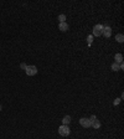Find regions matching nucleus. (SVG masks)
I'll use <instances>...</instances> for the list:
<instances>
[{"label":"nucleus","instance_id":"14","mask_svg":"<svg viewBox=\"0 0 124 139\" xmlns=\"http://www.w3.org/2000/svg\"><path fill=\"white\" fill-rule=\"evenodd\" d=\"M88 119H89L91 122H93V121H94V119H97V118H96V116H91V117L88 118Z\"/></svg>","mask_w":124,"mask_h":139},{"label":"nucleus","instance_id":"3","mask_svg":"<svg viewBox=\"0 0 124 139\" xmlns=\"http://www.w3.org/2000/svg\"><path fill=\"white\" fill-rule=\"evenodd\" d=\"M103 25H101V24H97L96 26L93 28V36H101L102 32H103Z\"/></svg>","mask_w":124,"mask_h":139},{"label":"nucleus","instance_id":"5","mask_svg":"<svg viewBox=\"0 0 124 139\" xmlns=\"http://www.w3.org/2000/svg\"><path fill=\"white\" fill-rule=\"evenodd\" d=\"M102 35H104L106 37H111V35H112V29L109 28V26H104L103 28V32Z\"/></svg>","mask_w":124,"mask_h":139},{"label":"nucleus","instance_id":"16","mask_svg":"<svg viewBox=\"0 0 124 139\" xmlns=\"http://www.w3.org/2000/svg\"><path fill=\"white\" fill-rule=\"evenodd\" d=\"M0 111H1V106H0Z\"/></svg>","mask_w":124,"mask_h":139},{"label":"nucleus","instance_id":"2","mask_svg":"<svg viewBox=\"0 0 124 139\" xmlns=\"http://www.w3.org/2000/svg\"><path fill=\"white\" fill-rule=\"evenodd\" d=\"M25 72H26V75H27V76H35V75H37V67L34 66V65L26 66Z\"/></svg>","mask_w":124,"mask_h":139},{"label":"nucleus","instance_id":"6","mask_svg":"<svg viewBox=\"0 0 124 139\" xmlns=\"http://www.w3.org/2000/svg\"><path fill=\"white\" fill-rule=\"evenodd\" d=\"M68 24L67 22H60V25H58V29L61 30V31H67L68 30Z\"/></svg>","mask_w":124,"mask_h":139},{"label":"nucleus","instance_id":"4","mask_svg":"<svg viewBox=\"0 0 124 139\" xmlns=\"http://www.w3.org/2000/svg\"><path fill=\"white\" fill-rule=\"evenodd\" d=\"M79 124H81L83 128H89L91 124H92V122H91L88 118L83 117V118H81V119H79Z\"/></svg>","mask_w":124,"mask_h":139},{"label":"nucleus","instance_id":"12","mask_svg":"<svg viewBox=\"0 0 124 139\" xmlns=\"http://www.w3.org/2000/svg\"><path fill=\"white\" fill-rule=\"evenodd\" d=\"M58 20H60V22H66V15L65 14H60L58 15Z\"/></svg>","mask_w":124,"mask_h":139},{"label":"nucleus","instance_id":"15","mask_svg":"<svg viewBox=\"0 0 124 139\" xmlns=\"http://www.w3.org/2000/svg\"><path fill=\"white\" fill-rule=\"evenodd\" d=\"M20 66H21V68H23V70H26V65H25V63H21Z\"/></svg>","mask_w":124,"mask_h":139},{"label":"nucleus","instance_id":"1","mask_svg":"<svg viewBox=\"0 0 124 139\" xmlns=\"http://www.w3.org/2000/svg\"><path fill=\"white\" fill-rule=\"evenodd\" d=\"M70 133H71V129H70L68 125H63V124H62L61 127L58 128V134L62 135V137H68Z\"/></svg>","mask_w":124,"mask_h":139},{"label":"nucleus","instance_id":"10","mask_svg":"<svg viewBox=\"0 0 124 139\" xmlns=\"http://www.w3.org/2000/svg\"><path fill=\"white\" fill-rule=\"evenodd\" d=\"M115 40H117V42H119V44H122L124 41V36L123 34H117V36H115Z\"/></svg>","mask_w":124,"mask_h":139},{"label":"nucleus","instance_id":"9","mask_svg":"<svg viewBox=\"0 0 124 139\" xmlns=\"http://www.w3.org/2000/svg\"><path fill=\"white\" fill-rule=\"evenodd\" d=\"M62 123H63V125H68V124L71 123V117H70V116L63 117V119H62Z\"/></svg>","mask_w":124,"mask_h":139},{"label":"nucleus","instance_id":"7","mask_svg":"<svg viewBox=\"0 0 124 139\" xmlns=\"http://www.w3.org/2000/svg\"><path fill=\"white\" fill-rule=\"evenodd\" d=\"M91 127H93L94 129H99L101 128V122H99L98 119H94V121L92 122V124H91Z\"/></svg>","mask_w":124,"mask_h":139},{"label":"nucleus","instance_id":"8","mask_svg":"<svg viewBox=\"0 0 124 139\" xmlns=\"http://www.w3.org/2000/svg\"><path fill=\"white\" fill-rule=\"evenodd\" d=\"M114 58H115V62H117V63L123 62V55H122V54H117V55L114 56Z\"/></svg>","mask_w":124,"mask_h":139},{"label":"nucleus","instance_id":"11","mask_svg":"<svg viewBox=\"0 0 124 139\" xmlns=\"http://www.w3.org/2000/svg\"><path fill=\"white\" fill-rule=\"evenodd\" d=\"M111 68H112V71H114V72H117V71H119V63H117V62H114V63H112V66H111Z\"/></svg>","mask_w":124,"mask_h":139},{"label":"nucleus","instance_id":"13","mask_svg":"<svg viewBox=\"0 0 124 139\" xmlns=\"http://www.w3.org/2000/svg\"><path fill=\"white\" fill-rule=\"evenodd\" d=\"M92 39H93V36H92V35L87 37V41H88V45H91V44H92Z\"/></svg>","mask_w":124,"mask_h":139}]
</instances>
